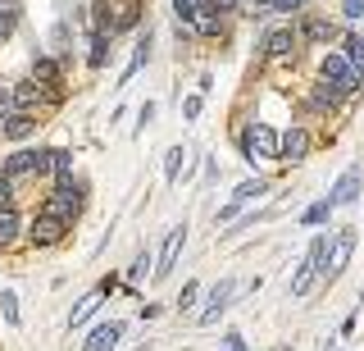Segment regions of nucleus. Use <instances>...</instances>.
I'll return each mask as SVG.
<instances>
[{"mask_svg": "<svg viewBox=\"0 0 364 351\" xmlns=\"http://www.w3.org/2000/svg\"><path fill=\"white\" fill-rule=\"evenodd\" d=\"M60 83H41V78H23V83H14V105L23 110V115H37V110L46 105H60Z\"/></svg>", "mask_w": 364, "mask_h": 351, "instance_id": "f257e3e1", "label": "nucleus"}, {"mask_svg": "<svg viewBox=\"0 0 364 351\" xmlns=\"http://www.w3.org/2000/svg\"><path fill=\"white\" fill-rule=\"evenodd\" d=\"M318 83H328L341 96H350V92H360L364 78L355 73V64H350L346 55H323V64H318Z\"/></svg>", "mask_w": 364, "mask_h": 351, "instance_id": "f03ea898", "label": "nucleus"}, {"mask_svg": "<svg viewBox=\"0 0 364 351\" xmlns=\"http://www.w3.org/2000/svg\"><path fill=\"white\" fill-rule=\"evenodd\" d=\"M68 229H73V224H64V219H55V214L37 210V214H32V224H28V246H37V251L60 246L64 237H68Z\"/></svg>", "mask_w": 364, "mask_h": 351, "instance_id": "7ed1b4c3", "label": "nucleus"}, {"mask_svg": "<svg viewBox=\"0 0 364 351\" xmlns=\"http://www.w3.org/2000/svg\"><path fill=\"white\" fill-rule=\"evenodd\" d=\"M350 251H355V229H341L333 237V246H328V260H323V269H318V278H323V283H337L341 269L350 265Z\"/></svg>", "mask_w": 364, "mask_h": 351, "instance_id": "20e7f679", "label": "nucleus"}, {"mask_svg": "<svg viewBox=\"0 0 364 351\" xmlns=\"http://www.w3.org/2000/svg\"><path fill=\"white\" fill-rule=\"evenodd\" d=\"M182 246H187V224H173V233L164 237V246H159V260H155V269H151V278H155V283H164V278L178 269Z\"/></svg>", "mask_w": 364, "mask_h": 351, "instance_id": "39448f33", "label": "nucleus"}, {"mask_svg": "<svg viewBox=\"0 0 364 351\" xmlns=\"http://www.w3.org/2000/svg\"><path fill=\"white\" fill-rule=\"evenodd\" d=\"M114 288H119V278H114V274H109V278H100V283H96V288H91V292H87V297H82V301H77V305H73V315H68V328H82V324L91 320V315H96V310H100V301H105V297H109V292H114Z\"/></svg>", "mask_w": 364, "mask_h": 351, "instance_id": "423d86ee", "label": "nucleus"}, {"mask_svg": "<svg viewBox=\"0 0 364 351\" xmlns=\"http://www.w3.org/2000/svg\"><path fill=\"white\" fill-rule=\"evenodd\" d=\"M232 292H237V283L232 278H223V283H214L210 288V301H205V310H200V324H219V315L232 305Z\"/></svg>", "mask_w": 364, "mask_h": 351, "instance_id": "0eeeda50", "label": "nucleus"}, {"mask_svg": "<svg viewBox=\"0 0 364 351\" xmlns=\"http://www.w3.org/2000/svg\"><path fill=\"white\" fill-rule=\"evenodd\" d=\"M123 333H128V324H123V320H105V324H96V333L87 337L82 351H114V347L123 342Z\"/></svg>", "mask_w": 364, "mask_h": 351, "instance_id": "6e6552de", "label": "nucleus"}, {"mask_svg": "<svg viewBox=\"0 0 364 351\" xmlns=\"http://www.w3.org/2000/svg\"><path fill=\"white\" fill-rule=\"evenodd\" d=\"M0 174H9L23 187V183H32V178H37V160H32V151H9L5 160H0Z\"/></svg>", "mask_w": 364, "mask_h": 351, "instance_id": "1a4fd4ad", "label": "nucleus"}, {"mask_svg": "<svg viewBox=\"0 0 364 351\" xmlns=\"http://www.w3.org/2000/svg\"><path fill=\"white\" fill-rule=\"evenodd\" d=\"M355 197H360V164H350L346 174L337 178V187L328 192V201H333V210H337V206H350Z\"/></svg>", "mask_w": 364, "mask_h": 351, "instance_id": "9d476101", "label": "nucleus"}, {"mask_svg": "<svg viewBox=\"0 0 364 351\" xmlns=\"http://www.w3.org/2000/svg\"><path fill=\"white\" fill-rule=\"evenodd\" d=\"M37 119L41 115H23V110H14V115L5 119V128H0V137L5 142H28L32 132H37Z\"/></svg>", "mask_w": 364, "mask_h": 351, "instance_id": "9b49d317", "label": "nucleus"}, {"mask_svg": "<svg viewBox=\"0 0 364 351\" xmlns=\"http://www.w3.org/2000/svg\"><path fill=\"white\" fill-rule=\"evenodd\" d=\"M296 41H301V37H296L291 28H273L264 37V55H269V60H287V55H296Z\"/></svg>", "mask_w": 364, "mask_h": 351, "instance_id": "f8f14e48", "label": "nucleus"}, {"mask_svg": "<svg viewBox=\"0 0 364 351\" xmlns=\"http://www.w3.org/2000/svg\"><path fill=\"white\" fill-rule=\"evenodd\" d=\"M28 229L23 224V214H18V206H0V251H9V246L18 242V233Z\"/></svg>", "mask_w": 364, "mask_h": 351, "instance_id": "ddd939ff", "label": "nucleus"}, {"mask_svg": "<svg viewBox=\"0 0 364 351\" xmlns=\"http://www.w3.org/2000/svg\"><path fill=\"white\" fill-rule=\"evenodd\" d=\"M314 278H318V260H314L310 251H305V260L296 265V274H291V297H305Z\"/></svg>", "mask_w": 364, "mask_h": 351, "instance_id": "4468645a", "label": "nucleus"}, {"mask_svg": "<svg viewBox=\"0 0 364 351\" xmlns=\"http://www.w3.org/2000/svg\"><path fill=\"white\" fill-rule=\"evenodd\" d=\"M305 151H310V132H305V128H287V132H282L278 155H287V160H301Z\"/></svg>", "mask_w": 364, "mask_h": 351, "instance_id": "2eb2a0df", "label": "nucleus"}, {"mask_svg": "<svg viewBox=\"0 0 364 351\" xmlns=\"http://www.w3.org/2000/svg\"><path fill=\"white\" fill-rule=\"evenodd\" d=\"M341 100H346V96H341V92H333L328 83H314V92H310V105L318 110V115H333V110L341 105Z\"/></svg>", "mask_w": 364, "mask_h": 351, "instance_id": "dca6fc26", "label": "nucleus"}, {"mask_svg": "<svg viewBox=\"0 0 364 351\" xmlns=\"http://www.w3.org/2000/svg\"><path fill=\"white\" fill-rule=\"evenodd\" d=\"M146 60H151V37H141V41H136V55H132V64H128V69H123V78H119V87H128L132 78L141 73V64H146Z\"/></svg>", "mask_w": 364, "mask_h": 351, "instance_id": "f3484780", "label": "nucleus"}, {"mask_svg": "<svg viewBox=\"0 0 364 351\" xmlns=\"http://www.w3.org/2000/svg\"><path fill=\"white\" fill-rule=\"evenodd\" d=\"M333 23H328V19H305L301 23V37H310V41H333Z\"/></svg>", "mask_w": 364, "mask_h": 351, "instance_id": "a211bd4d", "label": "nucleus"}, {"mask_svg": "<svg viewBox=\"0 0 364 351\" xmlns=\"http://www.w3.org/2000/svg\"><path fill=\"white\" fill-rule=\"evenodd\" d=\"M109 46H114V37H100V32H91V51H87V64H91V69H100V64H105Z\"/></svg>", "mask_w": 364, "mask_h": 351, "instance_id": "6ab92c4d", "label": "nucleus"}, {"mask_svg": "<svg viewBox=\"0 0 364 351\" xmlns=\"http://www.w3.org/2000/svg\"><path fill=\"white\" fill-rule=\"evenodd\" d=\"M64 174H73V151L50 146V178H64Z\"/></svg>", "mask_w": 364, "mask_h": 351, "instance_id": "aec40b11", "label": "nucleus"}, {"mask_svg": "<svg viewBox=\"0 0 364 351\" xmlns=\"http://www.w3.org/2000/svg\"><path fill=\"white\" fill-rule=\"evenodd\" d=\"M32 78H41V83H60V60H50V55L32 60Z\"/></svg>", "mask_w": 364, "mask_h": 351, "instance_id": "412c9836", "label": "nucleus"}, {"mask_svg": "<svg viewBox=\"0 0 364 351\" xmlns=\"http://www.w3.org/2000/svg\"><path fill=\"white\" fill-rule=\"evenodd\" d=\"M328 214H333V201L323 197V201H314V206H310V210L301 214V224H305V229H318V224H323Z\"/></svg>", "mask_w": 364, "mask_h": 351, "instance_id": "4be33fe9", "label": "nucleus"}, {"mask_svg": "<svg viewBox=\"0 0 364 351\" xmlns=\"http://www.w3.org/2000/svg\"><path fill=\"white\" fill-rule=\"evenodd\" d=\"M341 41H346V51H341V55H346V60L355 64V73L364 78V37H341Z\"/></svg>", "mask_w": 364, "mask_h": 351, "instance_id": "5701e85b", "label": "nucleus"}, {"mask_svg": "<svg viewBox=\"0 0 364 351\" xmlns=\"http://www.w3.org/2000/svg\"><path fill=\"white\" fill-rule=\"evenodd\" d=\"M0 320H5L9 328H18V297L14 292H0Z\"/></svg>", "mask_w": 364, "mask_h": 351, "instance_id": "b1692460", "label": "nucleus"}, {"mask_svg": "<svg viewBox=\"0 0 364 351\" xmlns=\"http://www.w3.org/2000/svg\"><path fill=\"white\" fill-rule=\"evenodd\" d=\"M182 160H187V151H182V146H168V160H164V178H168V183H178Z\"/></svg>", "mask_w": 364, "mask_h": 351, "instance_id": "393cba45", "label": "nucleus"}, {"mask_svg": "<svg viewBox=\"0 0 364 351\" xmlns=\"http://www.w3.org/2000/svg\"><path fill=\"white\" fill-rule=\"evenodd\" d=\"M264 192H269V183H264V178H246V183L237 187V201H250V197H264Z\"/></svg>", "mask_w": 364, "mask_h": 351, "instance_id": "a878e982", "label": "nucleus"}, {"mask_svg": "<svg viewBox=\"0 0 364 351\" xmlns=\"http://www.w3.org/2000/svg\"><path fill=\"white\" fill-rule=\"evenodd\" d=\"M200 5H205V0H173V14H178V23H191Z\"/></svg>", "mask_w": 364, "mask_h": 351, "instance_id": "bb28decb", "label": "nucleus"}, {"mask_svg": "<svg viewBox=\"0 0 364 351\" xmlns=\"http://www.w3.org/2000/svg\"><path fill=\"white\" fill-rule=\"evenodd\" d=\"M200 297V283H182V292H178V310H191Z\"/></svg>", "mask_w": 364, "mask_h": 351, "instance_id": "cd10ccee", "label": "nucleus"}, {"mask_svg": "<svg viewBox=\"0 0 364 351\" xmlns=\"http://www.w3.org/2000/svg\"><path fill=\"white\" fill-rule=\"evenodd\" d=\"M14 110H18L14 105V87H0V128H5V119L14 115Z\"/></svg>", "mask_w": 364, "mask_h": 351, "instance_id": "c85d7f7f", "label": "nucleus"}, {"mask_svg": "<svg viewBox=\"0 0 364 351\" xmlns=\"http://www.w3.org/2000/svg\"><path fill=\"white\" fill-rule=\"evenodd\" d=\"M146 274H151V251H146V256H136V265L128 269V283H141Z\"/></svg>", "mask_w": 364, "mask_h": 351, "instance_id": "c756f323", "label": "nucleus"}, {"mask_svg": "<svg viewBox=\"0 0 364 351\" xmlns=\"http://www.w3.org/2000/svg\"><path fill=\"white\" fill-rule=\"evenodd\" d=\"M14 192H18V183L9 174H0V206H14Z\"/></svg>", "mask_w": 364, "mask_h": 351, "instance_id": "7c9ffc66", "label": "nucleus"}, {"mask_svg": "<svg viewBox=\"0 0 364 351\" xmlns=\"http://www.w3.org/2000/svg\"><path fill=\"white\" fill-rule=\"evenodd\" d=\"M32 160H37V178H50V146H46V151H32Z\"/></svg>", "mask_w": 364, "mask_h": 351, "instance_id": "2f4dec72", "label": "nucleus"}, {"mask_svg": "<svg viewBox=\"0 0 364 351\" xmlns=\"http://www.w3.org/2000/svg\"><path fill=\"white\" fill-rule=\"evenodd\" d=\"M305 0H269V9H278V14H296Z\"/></svg>", "mask_w": 364, "mask_h": 351, "instance_id": "473e14b6", "label": "nucleus"}, {"mask_svg": "<svg viewBox=\"0 0 364 351\" xmlns=\"http://www.w3.org/2000/svg\"><path fill=\"white\" fill-rule=\"evenodd\" d=\"M182 119H200V96H187V100H182Z\"/></svg>", "mask_w": 364, "mask_h": 351, "instance_id": "72a5a7b5", "label": "nucleus"}, {"mask_svg": "<svg viewBox=\"0 0 364 351\" xmlns=\"http://www.w3.org/2000/svg\"><path fill=\"white\" fill-rule=\"evenodd\" d=\"M151 119H155V105L146 100V105H141V119H136V132H146V123H151Z\"/></svg>", "mask_w": 364, "mask_h": 351, "instance_id": "f704fd0d", "label": "nucleus"}, {"mask_svg": "<svg viewBox=\"0 0 364 351\" xmlns=\"http://www.w3.org/2000/svg\"><path fill=\"white\" fill-rule=\"evenodd\" d=\"M205 5H214L219 14H228V9H242V0H205Z\"/></svg>", "mask_w": 364, "mask_h": 351, "instance_id": "c9c22d12", "label": "nucleus"}, {"mask_svg": "<svg viewBox=\"0 0 364 351\" xmlns=\"http://www.w3.org/2000/svg\"><path fill=\"white\" fill-rule=\"evenodd\" d=\"M341 9H346V19H360V14H364V0H346Z\"/></svg>", "mask_w": 364, "mask_h": 351, "instance_id": "e433bc0d", "label": "nucleus"}, {"mask_svg": "<svg viewBox=\"0 0 364 351\" xmlns=\"http://www.w3.org/2000/svg\"><path fill=\"white\" fill-rule=\"evenodd\" d=\"M223 351H246V342H242L237 333H228V337H223Z\"/></svg>", "mask_w": 364, "mask_h": 351, "instance_id": "4c0bfd02", "label": "nucleus"}, {"mask_svg": "<svg viewBox=\"0 0 364 351\" xmlns=\"http://www.w3.org/2000/svg\"><path fill=\"white\" fill-rule=\"evenodd\" d=\"M242 9L246 14H259V9H269V0H242Z\"/></svg>", "mask_w": 364, "mask_h": 351, "instance_id": "58836bf2", "label": "nucleus"}, {"mask_svg": "<svg viewBox=\"0 0 364 351\" xmlns=\"http://www.w3.org/2000/svg\"><path fill=\"white\" fill-rule=\"evenodd\" d=\"M237 210H242V201H232L228 210H219V224H228V219H237Z\"/></svg>", "mask_w": 364, "mask_h": 351, "instance_id": "ea45409f", "label": "nucleus"}, {"mask_svg": "<svg viewBox=\"0 0 364 351\" xmlns=\"http://www.w3.org/2000/svg\"><path fill=\"white\" fill-rule=\"evenodd\" d=\"M9 5H18V0H0V9H9Z\"/></svg>", "mask_w": 364, "mask_h": 351, "instance_id": "a19ab883", "label": "nucleus"}, {"mask_svg": "<svg viewBox=\"0 0 364 351\" xmlns=\"http://www.w3.org/2000/svg\"><path fill=\"white\" fill-rule=\"evenodd\" d=\"M5 41H9V37H5V32H0V46H5Z\"/></svg>", "mask_w": 364, "mask_h": 351, "instance_id": "79ce46f5", "label": "nucleus"}]
</instances>
